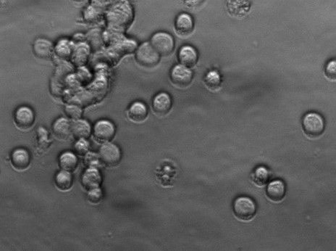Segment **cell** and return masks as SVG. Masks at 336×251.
<instances>
[{
    "instance_id": "cell-1",
    "label": "cell",
    "mask_w": 336,
    "mask_h": 251,
    "mask_svg": "<svg viewBox=\"0 0 336 251\" xmlns=\"http://www.w3.org/2000/svg\"><path fill=\"white\" fill-rule=\"evenodd\" d=\"M233 213L238 219L249 221L257 212L256 202L251 197L240 196L235 199L233 206Z\"/></svg>"
},
{
    "instance_id": "cell-2",
    "label": "cell",
    "mask_w": 336,
    "mask_h": 251,
    "mask_svg": "<svg viewBox=\"0 0 336 251\" xmlns=\"http://www.w3.org/2000/svg\"><path fill=\"white\" fill-rule=\"evenodd\" d=\"M303 129L310 138H317L323 134L325 129V122L323 117L318 112H310L303 118Z\"/></svg>"
},
{
    "instance_id": "cell-3",
    "label": "cell",
    "mask_w": 336,
    "mask_h": 251,
    "mask_svg": "<svg viewBox=\"0 0 336 251\" xmlns=\"http://www.w3.org/2000/svg\"><path fill=\"white\" fill-rule=\"evenodd\" d=\"M136 59L143 67H152L159 63L160 55L150 42H145L138 47L136 53Z\"/></svg>"
},
{
    "instance_id": "cell-4",
    "label": "cell",
    "mask_w": 336,
    "mask_h": 251,
    "mask_svg": "<svg viewBox=\"0 0 336 251\" xmlns=\"http://www.w3.org/2000/svg\"><path fill=\"white\" fill-rule=\"evenodd\" d=\"M151 44L162 56L171 54L175 48L174 39L167 32L156 33L151 39Z\"/></svg>"
},
{
    "instance_id": "cell-5",
    "label": "cell",
    "mask_w": 336,
    "mask_h": 251,
    "mask_svg": "<svg viewBox=\"0 0 336 251\" xmlns=\"http://www.w3.org/2000/svg\"><path fill=\"white\" fill-rule=\"evenodd\" d=\"M99 156L105 165L114 166L117 165L121 161V150L115 144L107 142L100 148Z\"/></svg>"
},
{
    "instance_id": "cell-6",
    "label": "cell",
    "mask_w": 336,
    "mask_h": 251,
    "mask_svg": "<svg viewBox=\"0 0 336 251\" xmlns=\"http://www.w3.org/2000/svg\"><path fill=\"white\" fill-rule=\"evenodd\" d=\"M171 80L173 84L181 87L189 85L193 79V73L189 67L183 65H176L171 73Z\"/></svg>"
},
{
    "instance_id": "cell-7",
    "label": "cell",
    "mask_w": 336,
    "mask_h": 251,
    "mask_svg": "<svg viewBox=\"0 0 336 251\" xmlns=\"http://www.w3.org/2000/svg\"><path fill=\"white\" fill-rule=\"evenodd\" d=\"M115 134V126L108 120L99 121L93 127V136L100 142L107 143L113 138Z\"/></svg>"
},
{
    "instance_id": "cell-8",
    "label": "cell",
    "mask_w": 336,
    "mask_h": 251,
    "mask_svg": "<svg viewBox=\"0 0 336 251\" xmlns=\"http://www.w3.org/2000/svg\"><path fill=\"white\" fill-rule=\"evenodd\" d=\"M14 119L19 128L27 129L34 124L35 117L32 109L28 106H21L17 109Z\"/></svg>"
},
{
    "instance_id": "cell-9",
    "label": "cell",
    "mask_w": 336,
    "mask_h": 251,
    "mask_svg": "<svg viewBox=\"0 0 336 251\" xmlns=\"http://www.w3.org/2000/svg\"><path fill=\"white\" fill-rule=\"evenodd\" d=\"M178 59L181 65L187 67H191L197 63L198 53L193 47L184 45L179 50Z\"/></svg>"
},
{
    "instance_id": "cell-10",
    "label": "cell",
    "mask_w": 336,
    "mask_h": 251,
    "mask_svg": "<svg viewBox=\"0 0 336 251\" xmlns=\"http://www.w3.org/2000/svg\"><path fill=\"white\" fill-rule=\"evenodd\" d=\"M266 193L268 197L273 201H280L285 197V183L280 179L270 181L267 187Z\"/></svg>"
},
{
    "instance_id": "cell-11",
    "label": "cell",
    "mask_w": 336,
    "mask_h": 251,
    "mask_svg": "<svg viewBox=\"0 0 336 251\" xmlns=\"http://www.w3.org/2000/svg\"><path fill=\"white\" fill-rule=\"evenodd\" d=\"M152 106L157 113L164 115L172 107V99L167 93H159L154 98Z\"/></svg>"
},
{
    "instance_id": "cell-12",
    "label": "cell",
    "mask_w": 336,
    "mask_h": 251,
    "mask_svg": "<svg viewBox=\"0 0 336 251\" xmlns=\"http://www.w3.org/2000/svg\"><path fill=\"white\" fill-rule=\"evenodd\" d=\"M11 162L15 169L24 170L30 164V155L26 149H15L11 155Z\"/></svg>"
},
{
    "instance_id": "cell-13",
    "label": "cell",
    "mask_w": 336,
    "mask_h": 251,
    "mask_svg": "<svg viewBox=\"0 0 336 251\" xmlns=\"http://www.w3.org/2000/svg\"><path fill=\"white\" fill-rule=\"evenodd\" d=\"M176 32L181 35H188L194 29L193 18L187 13H181L178 15L175 22Z\"/></svg>"
},
{
    "instance_id": "cell-14",
    "label": "cell",
    "mask_w": 336,
    "mask_h": 251,
    "mask_svg": "<svg viewBox=\"0 0 336 251\" xmlns=\"http://www.w3.org/2000/svg\"><path fill=\"white\" fill-rule=\"evenodd\" d=\"M128 115L131 120L136 122H141L146 119L148 115V109L147 105L142 102H134L130 106Z\"/></svg>"
},
{
    "instance_id": "cell-15",
    "label": "cell",
    "mask_w": 336,
    "mask_h": 251,
    "mask_svg": "<svg viewBox=\"0 0 336 251\" xmlns=\"http://www.w3.org/2000/svg\"><path fill=\"white\" fill-rule=\"evenodd\" d=\"M101 181L100 172L93 168L87 169L82 176L83 185L89 190L98 188L100 186Z\"/></svg>"
},
{
    "instance_id": "cell-16",
    "label": "cell",
    "mask_w": 336,
    "mask_h": 251,
    "mask_svg": "<svg viewBox=\"0 0 336 251\" xmlns=\"http://www.w3.org/2000/svg\"><path fill=\"white\" fill-rule=\"evenodd\" d=\"M34 53L40 58H50L53 53L51 41L45 39H36L34 45Z\"/></svg>"
},
{
    "instance_id": "cell-17",
    "label": "cell",
    "mask_w": 336,
    "mask_h": 251,
    "mask_svg": "<svg viewBox=\"0 0 336 251\" xmlns=\"http://www.w3.org/2000/svg\"><path fill=\"white\" fill-rule=\"evenodd\" d=\"M71 133L79 139L87 138L91 134V126L88 121L79 119L71 123Z\"/></svg>"
},
{
    "instance_id": "cell-18",
    "label": "cell",
    "mask_w": 336,
    "mask_h": 251,
    "mask_svg": "<svg viewBox=\"0 0 336 251\" xmlns=\"http://www.w3.org/2000/svg\"><path fill=\"white\" fill-rule=\"evenodd\" d=\"M53 132L60 139H66L71 134V123L65 118L55 121L53 126Z\"/></svg>"
},
{
    "instance_id": "cell-19",
    "label": "cell",
    "mask_w": 336,
    "mask_h": 251,
    "mask_svg": "<svg viewBox=\"0 0 336 251\" xmlns=\"http://www.w3.org/2000/svg\"><path fill=\"white\" fill-rule=\"evenodd\" d=\"M228 9L233 16L242 17L250 10V3L248 1H228Z\"/></svg>"
},
{
    "instance_id": "cell-20",
    "label": "cell",
    "mask_w": 336,
    "mask_h": 251,
    "mask_svg": "<svg viewBox=\"0 0 336 251\" xmlns=\"http://www.w3.org/2000/svg\"><path fill=\"white\" fill-rule=\"evenodd\" d=\"M78 160L75 154L70 152H65L60 157V165L63 170L72 171L77 166Z\"/></svg>"
},
{
    "instance_id": "cell-21",
    "label": "cell",
    "mask_w": 336,
    "mask_h": 251,
    "mask_svg": "<svg viewBox=\"0 0 336 251\" xmlns=\"http://www.w3.org/2000/svg\"><path fill=\"white\" fill-rule=\"evenodd\" d=\"M55 183L60 190H69L73 184L72 175L70 171L62 170L58 173L55 177Z\"/></svg>"
},
{
    "instance_id": "cell-22",
    "label": "cell",
    "mask_w": 336,
    "mask_h": 251,
    "mask_svg": "<svg viewBox=\"0 0 336 251\" xmlns=\"http://www.w3.org/2000/svg\"><path fill=\"white\" fill-rule=\"evenodd\" d=\"M252 179L258 185H266L269 179V171L263 166L258 167L252 175Z\"/></svg>"
},
{
    "instance_id": "cell-23",
    "label": "cell",
    "mask_w": 336,
    "mask_h": 251,
    "mask_svg": "<svg viewBox=\"0 0 336 251\" xmlns=\"http://www.w3.org/2000/svg\"><path fill=\"white\" fill-rule=\"evenodd\" d=\"M204 80H205L208 87L212 89H217L221 84V77L218 72H214V71L208 73Z\"/></svg>"
},
{
    "instance_id": "cell-24",
    "label": "cell",
    "mask_w": 336,
    "mask_h": 251,
    "mask_svg": "<svg viewBox=\"0 0 336 251\" xmlns=\"http://www.w3.org/2000/svg\"><path fill=\"white\" fill-rule=\"evenodd\" d=\"M75 149L76 153L81 155H84L85 153H87L89 144L85 139H80L75 145Z\"/></svg>"
},
{
    "instance_id": "cell-25",
    "label": "cell",
    "mask_w": 336,
    "mask_h": 251,
    "mask_svg": "<svg viewBox=\"0 0 336 251\" xmlns=\"http://www.w3.org/2000/svg\"><path fill=\"white\" fill-rule=\"evenodd\" d=\"M325 74L329 79L335 80V61L332 60L327 64L325 67Z\"/></svg>"
},
{
    "instance_id": "cell-26",
    "label": "cell",
    "mask_w": 336,
    "mask_h": 251,
    "mask_svg": "<svg viewBox=\"0 0 336 251\" xmlns=\"http://www.w3.org/2000/svg\"><path fill=\"white\" fill-rule=\"evenodd\" d=\"M102 191L98 188L93 189L89 190V199L90 201L92 202H98L102 198Z\"/></svg>"
},
{
    "instance_id": "cell-27",
    "label": "cell",
    "mask_w": 336,
    "mask_h": 251,
    "mask_svg": "<svg viewBox=\"0 0 336 251\" xmlns=\"http://www.w3.org/2000/svg\"><path fill=\"white\" fill-rule=\"evenodd\" d=\"M67 112L70 117L76 118L80 117L81 115V110L76 106H70L67 108Z\"/></svg>"
}]
</instances>
